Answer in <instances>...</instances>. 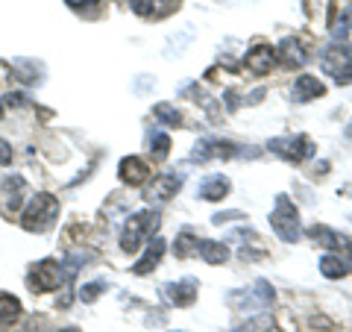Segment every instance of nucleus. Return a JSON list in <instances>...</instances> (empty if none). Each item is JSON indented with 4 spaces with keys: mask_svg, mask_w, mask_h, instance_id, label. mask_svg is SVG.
<instances>
[{
    "mask_svg": "<svg viewBox=\"0 0 352 332\" xmlns=\"http://www.w3.org/2000/svg\"><path fill=\"white\" fill-rule=\"evenodd\" d=\"M159 229V215L156 212H138V215H132L126 220V227H124V236H120V247H124L126 253L132 250H138V245L144 238H153V232Z\"/></svg>",
    "mask_w": 352,
    "mask_h": 332,
    "instance_id": "3",
    "label": "nucleus"
},
{
    "mask_svg": "<svg viewBox=\"0 0 352 332\" xmlns=\"http://www.w3.org/2000/svg\"><path fill=\"white\" fill-rule=\"evenodd\" d=\"M241 153L232 141H217V138H203L197 141L194 150H191V162H208V159H229Z\"/></svg>",
    "mask_w": 352,
    "mask_h": 332,
    "instance_id": "8",
    "label": "nucleus"
},
{
    "mask_svg": "<svg viewBox=\"0 0 352 332\" xmlns=\"http://www.w3.org/2000/svg\"><path fill=\"white\" fill-rule=\"evenodd\" d=\"M273 65H276V50L267 48V44H258V48H252L247 56H244V68L256 76H264L273 71Z\"/></svg>",
    "mask_w": 352,
    "mask_h": 332,
    "instance_id": "9",
    "label": "nucleus"
},
{
    "mask_svg": "<svg viewBox=\"0 0 352 332\" xmlns=\"http://www.w3.org/2000/svg\"><path fill=\"white\" fill-rule=\"evenodd\" d=\"M346 259L344 256H335V253H329V256L320 259V273L326 280H340V276H346Z\"/></svg>",
    "mask_w": 352,
    "mask_h": 332,
    "instance_id": "19",
    "label": "nucleus"
},
{
    "mask_svg": "<svg viewBox=\"0 0 352 332\" xmlns=\"http://www.w3.org/2000/svg\"><path fill=\"white\" fill-rule=\"evenodd\" d=\"M153 115H156L162 124H168V127H179L182 124V115L176 112L170 103H156V106H153Z\"/></svg>",
    "mask_w": 352,
    "mask_h": 332,
    "instance_id": "23",
    "label": "nucleus"
},
{
    "mask_svg": "<svg viewBox=\"0 0 352 332\" xmlns=\"http://www.w3.org/2000/svg\"><path fill=\"white\" fill-rule=\"evenodd\" d=\"M103 289H106V285H103L100 280L88 282V285H82V289H80V300H82V303H94V300H97V294H100Z\"/></svg>",
    "mask_w": 352,
    "mask_h": 332,
    "instance_id": "26",
    "label": "nucleus"
},
{
    "mask_svg": "<svg viewBox=\"0 0 352 332\" xmlns=\"http://www.w3.org/2000/svg\"><path fill=\"white\" fill-rule=\"evenodd\" d=\"M276 56L282 65H288V68H294V65H302L305 62V50H302V44L296 41V39H285L279 44V50H276Z\"/></svg>",
    "mask_w": 352,
    "mask_h": 332,
    "instance_id": "16",
    "label": "nucleus"
},
{
    "mask_svg": "<svg viewBox=\"0 0 352 332\" xmlns=\"http://www.w3.org/2000/svg\"><path fill=\"white\" fill-rule=\"evenodd\" d=\"M323 71L335 76V83L349 85L352 83V48L349 44H332L323 50Z\"/></svg>",
    "mask_w": 352,
    "mask_h": 332,
    "instance_id": "4",
    "label": "nucleus"
},
{
    "mask_svg": "<svg viewBox=\"0 0 352 332\" xmlns=\"http://www.w3.org/2000/svg\"><path fill=\"white\" fill-rule=\"evenodd\" d=\"M276 156H282L285 162H305L314 156V145L308 136H285V138H273L267 145Z\"/></svg>",
    "mask_w": 352,
    "mask_h": 332,
    "instance_id": "6",
    "label": "nucleus"
},
{
    "mask_svg": "<svg viewBox=\"0 0 352 332\" xmlns=\"http://www.w3.org/2000/svg\"><path fill=\"white\" fill-rule=\"evenodd\" d=\"M270 227L282 241H296L300 238V215H296V206L291 203L288 194L276 197V209L270 212Z\"/></svg>",
    "mask_w": 352,
    "mask_h": 332,
    "instance_id": "2",
    "label": "nucleus"
},
{
    "mask_svg": "<svg viewBox=\"0 0 352 332\" xmlns=\"http://www.w3.org/2000/svg\"><path fill=\"white\" fill-rule=\"evenodd\" d=\"M323 94H326V88H323V83L317 80V76H311V74H300V76H296V83H294V101L308 103V101H314V97H323Z\"/></svg>",
    "mask_w": 352,
    "mask_h": 332,
    "instance_id": "12",
    "label": "nucleus"
},
{
    "mask_svg": "<svg viewBox=\"0 0 352 332\" xmlns=\"http://www.w3.org/2000/svg\"><path fill=\"white\" fill-rule=\"evenodd\" d=\"M65 280V273H62V262H53V259H41L36 262V268L30 271V289L32 291H50V289H56V285H62Z\"/></svg>",
    "mask_w": 352,
    "mask_h": 332,
    "instance_id": "7",
    "label": "nucleus"
},
{
    "mask_svg": "<svg viewBox=\"0 0 352 332\" xmlns=\"http://www.w3.org/2000/svg\"><path fill=\"white\" fill-rule=\"evenodd\" d=\"M162 256H164V238H153V245L147 247V253H144V259H141L135 268H132V273H138V276H144V273H150L156 264L162 262Z\"/></svg>",
    "mask_w": 352,
    "mask_h": 332,
    "instance_id": "15",
    "label": "nucleus"
},
{
    "mask_svg": "<svg viewBox=\"0 0 352 332\" xmlns=\"http://www.w3.org/2000/svg\"><path fill=\"white\" fill-rule=\"evenodd\" d=\"M129 6H132V12L141 15V18L156 15V3H153V0H129Z\"/></svg>",
    "mask_w": 352,
    "mask_h": 332,
    "instance_id": "27",
    "label": "nucleus"
},
{
    "mask_svg": "<svg viewBox=\"0 0 352 332\" xmlns=\"http://www.w3.org/2000/svg\"><path fill=\"white\" fill-rule=\"evenodd\" d=\"M349 30H352V3L344 6V18L332 24V36H335V41H344V39L349 36Z\"/></svg>",
    "mask_w": 352,
    "mask_h": 332,
    "instance_id": "24",
    "label": "nucleus"
},
{
    "mask_svg": "<svg viewBox=\"0 0 352 332\" xmlns=\"http://www.w3.org/2000/svg\"><path fill=\"white\" fill-rule=\"evenodd\" d=\"M229 188H232V183L226 180V176H208V180L200 183V188H197V194L203 197V200H223V197L229 194Z\"/></svg>",
    "mask_w": 352,
    "mask_h": 332,
    "instance_id": "14",
    "label": "nucleus"
},
{
    "mask_svg": "<svg viewBox=\"0 0 352 332\" xmlns=\"http://www.w3.org/2000/svg\"><path fill=\"white\" fill-rule=\"evenodd\" d=\"M21 315V303L12 294H0V326H9Z\"/></svg>",
    "mask_w": 352,
    "mask_h": 332,
    "instance_id": "20",
    "label": "nucleus"
},
{
    "mask_svg": "<svg viewBox=\"0 0 352 332\" xmlns=\"http://www.w3.org/2000/svg\"><path fill=\"white\" fill-rule=\"evenodd\" d=\"M65 3H71L74 9H80V6H85V3H97V0H65Z\"/></svg>",
    "mask_w": 352,
    "mask_h": 332,
    "instance_id": "30",
    "label": "nucleus"
},
{
    "mask_svg": "<svg viewBox=\"0 0 352 332\" xmlns=\"http://www.w3.org/2000/svg\"><path fill=\"white\" fill-rule=\"evenodd\" d=\"M3 188H6V194H9V209H18L21 197H24V191H27V183L21 180V176H9V180L3 183Z\"/></svg>",
    "mask_w": 352,
    "mask_h": 332,
    "instance_id": "21",
    "label": "nucleus"
},
{
    "mask_svg": "<svg viewBox=\"0 0 352 332\" xmlns=\"http://www.w3.org/2000/svg\"><path fill=\"white\" fill-rule=\"evenodd\" d=\"M226 300L232 303V309H241V312H256V309L270 306V300H273V289H270V282L258 280L256 285H250V289L232 291V294L226 297Z\"/></svg>",
    "mask_w": 352,
    "mask_h": 332,
    "instance_id": "5",
    "label": "nucleus"
},
{
    "mask_svg": "<svg viewBox=\"0 0 352 332\" xmlns=\"http://www.w3.org/2000/svg\"><path fill=\"white\" fill-rule=\"evenodd\" d=\"M147 147H150V153H153V159L162 162V159L170 153V138L164 136V132H153V136H150V145H147Z\"/></svg>",
    "mask_w": 352,
    "mask_h": 332,
    "instance_id": "22",
    "label": "nucleus"
},
{
    "mask_svg": "<svg viewBox=\"0 0 352 332\" xmlns=\"http://www.w3.org/2000/svg\"><path fill=\"white\" fill-rule=\"evenodd\" d=\"M241 218V212H220V215H214V224H229V220H238Z\"/></svg>",
    "mask_w": 352,
    "mask_h": 332,
    "instance_id": "29",
    "label": "nucleus"
},
{
    "mask_svg": "<svg viewBox=\"0 0 352 332\" xmlns=\"http://www.w3.org/2000/svg\"><path fill=\"white\" fill-rule=\"evenodd\" d=\"M276 326H273V318H267V315H258V318H252L250 324L241 329V332H273Z\"/></svg>",
    "mask_w": 352,
    "mask_h": 332,
    "instance_id": "25",
    "label": "nucleus"
},
{
    "mask_svg": "<svg viewBox=\"0 0 352 332\" xmlns=\"http://www.w3.org/2000/svg\"><path fill=\"white\" fill-rule=\"evenodd\" d=\"M164 294H168V300H170L173 306H179V309H188V306L197 300V280L170 282L168 289H164Z\"/></svg>",
    "mask_w": 352,
    "mask_h": 332,
    "instance_id": "13",
    "label": "nucleus"
},
{
    "mask_svg": "<svg viewBox=\"0 0 352 332\" xmlns=\"http://www.w3.org/2000/svg\"><path fill=\"white\" fill-rule=\"evenodd\" d=\"M197 256H203V262H208V264H223L229 259V247L220 245V241H200Z\"/></svg>",
    "mask_w": 352,
    "mask_h": 332,
    "instance_id": "17",
    "label": "nucleus"
},
{
    "mask_svg": "<svg viewBox=\"0 0 352 332\" xmlns=\"http://www.w3.org/2000/svg\"><path fill=\"white\" fill-rule=\"evenodd\" d=\"M118 176H120V183H126V185H144V183H147V176H150V168H147V162H144V159L126 156L124 162H120Z\"/></svg>",
    "mask_w": 352,
    "mask_h": 332,
    "instance_id": "10",
    "label": "nucleus"
},
{
    "mask_svg": "<svg viewBox=\"0 0 352 332\" xmlns=\"http://www.w3.org/2000/svg\"><path fill=\"white\" fill-rule=\"evenodd\" d=\"M197 247H200V238H194V232H191V229L179 232V236H176V241H173L176 259H188V256H194Z\"/></svg>",
    "mask_w": 352,
    "mask_h": 332,
    "instance_id": "18",
    "label": "nucleus"
},
{
    "mask_svg": "<svg viewBox=\"0 0 352 332\" xmlns=\"http://www.w3.org/2000/svg\"><path fill=\"white\" fill-rule=\"evenodd\" d=\"M56 215H59V200L53 194H47V191H41V194H36L30 200V206H27V212H24V229L27 232H44L47 229L53 220H56Z\"/></svg>",
    "mask_w": 352,
    "mask_h": 332,
    "instance_id": "1",
    "label": "nucleus"
},
{
    "mask_svg": "<svg viewBox=\"0 0 352 332\" xmlns=\"http://www.w3.org/2000/svg\"><path fill=\"white\" fill-rule=\"evenodd\" d=\"M3 106H6V103H3V101H0V118H3Z\"/></svg>",
    "mask_w": 352,
    "mask_h": 332,
    "instance_id": "31",
    "label": "nucleus"
},
{
    "mask_svg": "<svg viewBox=\"0 0 352 332\" xmlns=\"http://www.w3.org/2000/svg\"><path fill=\"white\" fill-rule=\"evenodd\" d=\"M62 332H80V329H74V326H71V329H62Z\"/></svg>",
    "mask_w": 352,
    "mask_h": 332,
    "instance_id": "32",
    "label": "nucleus"
},
{
    "mask_svg": "<svg viewBox=\"0 0 352 332\" xmlns=\"http://www.w3.org/2000/svg\"><path fill=\"white\" fill-rule=\"evenodd\" d=\"M12 162V145H6L3 138H0V165H9Z\"/></svg>",
    "mask_w": 352,
    "mask_h": 332,
    "instance_id": "28",
    "label": "nucleus"
},
{
    "mask_svg": "<svg viewBox=\"0 0 352 332\" xmlns=\"http://www.w3.org/2000/svg\"><path fill=\"white\" fill-rule=\"evenodd\" d=\"M182 188V176H176V174H164L159 176L156 183L150 185V191H147V200L150 203H164V200H170V197L176 194Z\"/></svg>",
    "mask_w": 352,
    "mask_h": 332,
    "instance_id": "11",
    "label": "nucleus"
}]
</instances>
